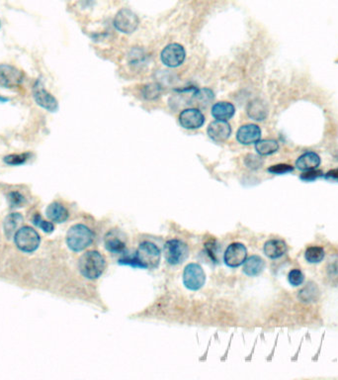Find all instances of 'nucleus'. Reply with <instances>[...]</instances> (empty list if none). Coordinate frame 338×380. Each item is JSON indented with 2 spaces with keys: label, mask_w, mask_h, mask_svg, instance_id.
I'll use <instances>...</instances> for the list:
<instances>
[{
  "label": "nucleus",
  "mask_w": 338,
  "mask_h": 380,
  "mask_svg": "<svg viewBox=\"0 0 338 380\" xmlns=\"http://www.w3.org/2000/svg\"><path fill=\"white\" fill-rule=\"evenodd\" d=\"M123 255V258L119 261L120 264H127L147 269L157 268L161 258L160 250L152 242H142L138 246L134 256H130L125 252Z\"/></svg>",
  "instance_id": "1"
},
{
  "label": "nucleus",
  "mask_w": 338,
  "mask_h": 380,
  "mask_svg": "<svg viewBox=\"0 0 338 380\" xmlns=\"http://www.w3.org/2000/svg\"><path fill=\"white\" fill-rule=\"evenodd\" d=\"M105 267L106 261L103 256L96 251L86 252L80 257L78 261L79 271L87 279L99 278L104 272Z\"/></svg>",
  "instance_id": "2"
},
{
  "label": "nucleus",
  "mask_w": 338,
  "mask_h": 380,
  "mask_svg": "<svg viewBox=\"0 0 338 380\" xmlns=\"http://www.w3.org/2000/svg\"><path fill=\"white\" fill-rule=\"evenodd\" d=\"M94 240L90 229L82 224H77L69 228L67 234V244L73 252H81L88 248Z\"/></svg>",
  "instance_id": "3"
},
{
  "label": "nucleus",
  "mask_w": 338,
  "mask_h": 380,
  "mask_svg": "<svg viewBox=\"0 0 338 380\" xmlns=\"http://www.w3.org/2000/svg\"><path fill=\"white\" fill-rule=\"evenodd\" d=\"M163 254L166 261L171 265L180 264L189 256L188 246L181 240H169L163 247Z\"/></svg>",
  "instance_id": "4"
},
{
  "label": "nucleus",
  "mask_w": 338,
  "mask_h": 380,
  "mask_svg": "<svg viewBox=\"0 0 338 380\" xmlns=\"http://www.w3.org/2000/svg\"><path fill=\"white\" fill-rule=\"evenodd\" d=\"M33 98L37 105L49 112H57L59 109V102L57 98L50 93L44 86L41 78H38L32 87Z\"/></svg>",
  "instance_id": "5"
},
{
  "label": "nucleus",
  "mask_w": 338,
  "mask_h": 380,
  "mask_svg": "<svg viewBox=\"0 0 338 380\" xmlns=\"http://www.w3.org/2000/svg\"><path fill=\"white\" fill-rule=\"evenodd\" d=\"M24 73L18 68L8 65L0 64V87L5 89H15L22 85Z\"/></svg>",
  "instance_id": "6"
},
{
  "label": "nucleus",
  "mask_w": 338,
  "mask_h": 380,
  "mask_svg": "<svg viewBox=\"0 0 338 380\" xmlns=\"http://www.w3.org/2000/svg\"><path fill=\"white\" fill-rule=\"evenodd\" d=\"M14 241L20 251L24 253H33L39 248L41 239L34 229L23 227L15 234Z\"/></svg>",
  "instance_id": "7"
},
{
  "label": "nucleus",
  "mask_w": 338,
  "mask_h": 380,
  "mask_svg": "<svg viewBox=\"0 0 338 380\" xmlns=\"http://www.w3.org/2000/svg\"><path fill=\"white\" fill-rule=\"evenodd\" d=\"M206 282V274L202 266L198 263H189L183 271V283L189 290H199Z\"/></svg>",
  "instance_id": "8"
},
{
  "label": "nucleus",
  "mask_w": 338,
  "mask_h": 380,
  "mask_svg": "<svg viewBox=\"0 0 338 380\" xmlns=\"http://www.w3.org/2000/svg\"><path fill=\"white\" fill-rule=\"evenodd\" d=\"M139 20L137 16L130 9L120 10L114 19V26L116 29L125 34H131L137 28Z\"/></svg>",
  "instance_id": "9"
},
{
  "label": "nucleus",
  "mask_w": 338,
  "mask_h": 380,
  "mask_svg": "<svg viewBox=\"0 0 338 380\" xmlns=\"http://www.w3.org/2000/svg\"><path fill=\"white\" fill-rule=\"evenodd\" d=\"M127 235L120 229H111L104 239L105 249L112 254H123L127 247Z\"/></svg>",
  "instance_id": "10"
},
{
  "label": "nucleus",
  "mask_w": 338,
  "mask_h": 380,
  "mask_svg": "<svg viewBox=\"0 0 338 380\" xmlns=\"http://www.w3.org/2000/svg\"><path fill=\"white\" fill-rule=\"evenodd\" d=\"M248 250L240 243H232L225 250L224 261L228 267H238L247 260Z\"/></svg>",
  "instance_id": "11"
},
{
  "label": "nucleus",
  "mask_w": 338,
  "mask_h": 380,
  "mask_svg": "<svg viewBox=\"0 0 338 380\" xmlns=\"http://www.w3.org/2000/svg\"><path fill=\"white\" fill-rule=\"evenodd\" d=\"M186 58V52L179 44H170L163 49L160 55L162 63L169 68L179 67Z\"/></svg>",
  "instance_id": "12"
},
{
  "label": "nucleus",
  "mask_w": 338,
  "mask_h": 380,
  "mask_svg": "<svg viewBox=\"0 0 338 380\" xmlns=\"http://www.w3.org/2000/svg\"><path fill=\"white\" fill-rule=\"evenodd\" d=\"M181 126L188 130H194L202 127L205 123L203 113L197 108H187L179 114Z\"/></svg>",
  "instance_id": "13"
},
{
  "label": "nucleus",
  "mask_w": 338,
  "mask_h": 380,
  "mask_svg": "<svg viewBox=\"0 0 338 380\" xmlns=\"http://www.w3.org/2000/svg\"><path fill=\"white\" fill-rule=\"evenodd\" d=\"M231 134L230 125L223 120L213 121L208 127L209 137L217 142H223L226 141Z\"/></svg>",
  "instance_id": "14"
},
{
  "label": "nucleus",
  "mask_w": 338,
  "mask_h": 380,
  "mask_svg": "<svg viewBox=\"0 0 338 380\" xmlns=\"http://www.w3.org/2000/svg\"><path fill=\"white\" fill-rule=\"evenodd\" d=\"M261 138V130L257 125L248 124L242 126L237 133L236 139L243 145L256 144Z\"/></svg>",
  "instance_id": "15"
},
{
  "label": "nucleus",
  "mask_w": 338,
  "mask_h": 380,
  "mask_svg": "<svg viewBox=\"0 0 338 380\" xmlns=\"http://www.w3.org/2000/svg\"><path fill=\"white\" fill-rule=\"evenodd\" d=\"M195 91H196L195 87H188V88L177 90L176 93H174L170 98L169 104L175 110L190 106L194 103Z\"/></svg>",
  "instance_id": "16"
},
{
  "label": "nucleus",
  "mask_w": 338,
  "mask_h": 380,
  "mask_svg": "<svg viewBox=\"0 0 338 380\" xmlns=\"http://www.w3.org/2000/svg\"><path fill=\"white\" fill-rule=\"evenodd\" d=\"M264 254L272 260H276L284 256L287 252V245L282 240H270L264 245Z\"/></svg>",
  "instance_id": "17"
},
{
  "label": "nucleus",
  "mask_w": 338,
  "mask_h": 380,
  "mask_svg": "<svg viewBox=\"0 0 338 380\" xmlns=\"http://www.w3.org/2000/svg\"><path fill=\"white\" fill-rule=\"evenodd\" d=\"M248 115L255 121H263L268 115V107L261 99L250 101L248 106Z\"/></svg>",
  "instance_id": "18"
},
{
  "label": "nucleus",
  "mask_w": 338,
  "mask_h": 380,
  "mask_svg": "<svg viewBox=\"0 0 338 380\" xmlns=\"http://www.w3.org/2000/svg\"><path fill=\"white\" fill-rule=\"evenodd\" d=\"M320 165V158L315 152H307L303 154L296 162V166L302 171L317 168Z\"/></svg>",
  "instance_id": "19"
},
{
  "label": "nucleus",
  "mask_w": 338,
  "mask_h": 380,
  "mask_svg": "<svg viewBox=\"0 0 338 380\" xmlns=\"http://www.w3.org/2000/svg\"><path fill=\"white\" fill-rule=\"evenodd\" d=\"M235 108L234 106L229 103V102H225L221 101L216 104H214L212 108V114L217 120H223V121H227L228 119L231 118L234 115Z\"/></svg>",
  "instance_id": "20"
},
{
  "label": "nucleus",
  "mask_w": 338,
  "mask_h": 380,
  "mask_svg": "<svg viewBox=\"0 0 338 380\" xmlns=\"http://www.w3.org/2000/svg\"><path fill=\"white\" fill-rule=\"evenodd\" d=\"M264 267L265 262L258 256H251L244 262V272L248 276L259 275Z\"/></svg>",
  "instance_id": "21"
},
{
  "label": "nucleus",
  "mask_w": 338,
  "mask_h": 380,
  "mask_svg": "<svg viewBox=\"0 0 338 380\" xmlns=\"http://www.w3.org/2000/svg\"><path fill=\"white\" fill-rule=\"evenodd\" d=\"M46 216L54 222L64 223L68 220V211L63 204L54 202L46 208Z\"/></svg>",
  "instance_id": "22"
},
{
  "label": "nucleus",
  "mask_w": 338,
  "mask_h": 380,
  "mask_svg": "<svg viewBox=\"0 0 338 380\" xmlns=\"http://www.w3.org/2000/svg\"><path fill=\"white\" fill-rule=\"evenodd\" d=\"M23 217L21 214L12 213L8 215L4 221V232L5 236L8 239L13 237L17 228L21 224Z\"/></svg>",
  "instance_id": "23"
},
{
  "label": "nucleus",
  "mask_w": 338,
  "mask_h": 380,
  "mask_svg": "<svg viewBox=\"0 0 338 380\" xmlns=\"http://www.w3.org/2000/svg\"><path fill=\"white\" fill-rule=\"evenodd\" d=\"M255 150L260 156H270L279 150V144L275 140H259L255 145Z\"/></svg>",
  "instance_id": "24"
},
{
  "label": "nucleus",
  "mask_w": 338,
  "mask_h": 380,
  "mask_svg": "<svg viewBox=\"0 0 338 380\" xmlns=\"http://www.w3.org/2000/svg\"><path fill=\"white\" fill-rule=\"evenodd\" d=\"M214 100V93L209 88L196 89L194 94V103L198 104L201 107H207Z\"/></svg>",
  "instance_id": "25"
},
{
  "label": "nucleus",
  "mask_w": 338,
  "mask_h": 380,
  "mask_svg": "<svg viewBox=\"0 0 338 380\" xmlns=\"http://www.w3.org/2000/svg\"><path fill=\"white\" fill-rule=\"evenodd\" d=\"M318 289L317 286L313 282H310L305 288L299 292V297L304 302H314L317 299Z\"/></svg>",
  "instance_id": "26"
},
{
  "label": "nucleus",
  "mask_w": 338,
  "mask_h": 380,
  "mask_svg": "<svg viewBox=\"0 0 338 380\" xmlns=\"http://www.w3.org/2000/svg\"><path fill=\"white\" fill-rule=\"evenodd\" d=\"M324 258V250L320 247H310L305 253V259L310 263H318Z\"/></svg>",
  "instance_id": "27"
},
{
  "label": "nucleus",
  "mask_w": 338,
  "mask_h": 380,
  "mask_svg": "<svg viewBox=\"0 0 338 380\" xmlns=\"http://www.w3.org/2000/svg\"><path fill=\"white\" fill-rule=\"evenodd\" d=\"M162 88L158 83H150L142 87L141 95L147 100H156L161 95Z\"/></svg>",
  "instance_id": "28"
},
{
  "label": "nucleus",
  "mask_w": 338,
  "mask_h": 380,
  "mask_svg": "<svg viewBox=\"0 0 338 380\" xmlns=\"http://www.w3.org/2000/svg\"><path fill=\"white\" fill-rule=\"evenodd\" d=\"M30 158L29 153H24V154H12L6 156L3 161L5 164L9 166H21L25 164Z\"/></svg>",
  "instance_id": "29"
},
{
  "label": "nucleus",
  "mask_w": 338,
  "mask_h": 380,
  "mask_svg": "<svg viewBox=\"0 0 338 380\" xmlns=\"http://www.w3.org/2000/svg\"><path fill=\"white\" fill-rule=\"evenodd\" d=\"M33 223L39 227L40 229H42L45 233H52L55 229L54 225L51 223V222H46L44 221L41 217V215L39 214H36L34 217H33Z\"/></svg>",
  "instance_id": "30"
},
{
  "label": "nucleus",
  "mask_w": 338,
  "mask_h": 380,
  "mask_svg": "<svg viewBox=\"0 0 338 380\" xmlns=\"http://www.w3.org/2000/svg\"><path fill=\"white\" fill-rule=\"evenodd\" d=\"M323 176V172L321 170H318V169H310V170H306L304 171L301 175H300V179L303 180V181H315L317 178L319 177H322Z\"/></svg>",
  "instance_id": "31"
},
{
  "label": "nucleus",
  "mask_w": 338,
  "mask_h": 380,
  "mask_svg": "<svg viewBox=\"0 0 338 380\" xmlns=\"http://www.w3.org/2000/svg\"><path fill=\"white\" fill-rule=\"evenodd\" d=\"M245 164L250 169H258L263 165V160L256 155H248L245 159Z\"/></svg>",
  "instance_id": "32"
},
{
  "label": "nucleus",
  "mask_w": 338,
  "mask_h": 380,
  "mask_svg": "<svg viewBox=\"0 0 338 380\" xmlns=\"http://www.w3.org/2000/svg\"><path fill=\"white\" fill-rule=\"evenodd\" d=\"M268 172H270L272 174H286V173H289V172H293L294 167L290 165H286V164H279V165H275V166H272L267 169Z\"/></svg>",
  "instance_id": "33"
},
{
  "label": "nucleus",
  "mask_w": 338,
  "mask_h": 380,
  "mask_svg": "<svg viewBox=\"0 0 338 380\" xmlns=\"http://www.w3.org/2000/svg\"><path fill=\"white\" fill-rule=\"evenodd\" d=\"M288 280H289L290 284H292L293 286H300L304 282L305 276L300 269H293L289 272Z\"/></svg>",
  "instance_id": "34"
},
{
  "label": "nucleus",
  "mask_w": 338,
  "mask_h": 380,
  "mask_svg": "<svg viewBox=\"0 0 338 380\" xmlns=\"http://www.w3.org/2000/svg\"><path fill=\"white\" fill-rule=\"evenodd\" d=\"M8 199H9V203H10L11 207H20L25 201L24 196L21 193H19L17 191L10 192L8 194Z\"/></svg>",
  "instance_id": "35"
},
{
  "label": "nucleus",
  "mask_w": 338,
  "mask_h": 380,
  "mask_svg": "<svg viewBox=\"0 0 338 380\" xmlns=\"http://www.w3.org/2000/svg\"><path fill=\"white\" fill-rule=\"evenodd\" d=\"M323 176L327 180H331V181H336V182H338V167L337 168H333V169L327 171Z\"/></svg>",
  "instance_id": "36"
},
{
  "label": "nucleus",
  "mask_w": 338,
  "mask_h": 380,
  "mask_svg": "<svg viewBox=\"0 0 338 380\" xmlns=\"http://www.w3.org/2000/svg\"><path fill=\"white\" fill-rule=\"evenodd\" d=\"M8 101H10L9 98H7V97H3V96L0 95V103H6V102H8Z\"/></svg>",
  "instance_id": "37"
},
{
  "label": "nucleus",
  "mask_w": 338,
  "mask_h": 380,
  "mask_svg": "<svg viewBox=\"0 0 338 380\" xmlns=\"http://www.w3.org/2000/svg\"><path fill=\"white\" fill-rule=\"evenodd\" d=\"M0 25H1V24H0Z\"/></svg>",
  "instance_id": "38"
}]
</instances>
